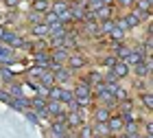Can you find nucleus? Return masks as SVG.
Wrapping results in <instances>:
<instances>
[{
  "mask_svg": "<svg viewBox=\"0 0 153 138\" xmlns=\"http://www.w3.org/2000/svg\"><path fill=\"white\" fill-rule=\"evenodd\" d=\"M72 96H76V103H79V105H85V103H88V96H90V86H88V84H79Z\"/></svg>",
  "mask_w": 153,
  "mask_h": 138,
  "instance_id": "obj_1",
  "label": "nucleus"
},
{
  "mask_svg": "<svg viewBox=\"0 0 153 138\" xmlns=\"http://www.w3.org/2000/svg\"><path fill=\"white\" fill-rule=\"evenodd\" d=\"M112 75L114 77H127L129 75V66L125 64V61H116V64L112 66Z\"/></svg>",
  "mask_w": 153,
  "mask_h": 138,
  "instance_id": "obj_2",
  "label": "nucleus"
},
{
  "mask_svg": "<svg viewBox=\"0 0 153 138\" xmlns=\"http://www.w3.org/2000/svg\"><path fill=\"white\" fill-rule=\"evenodd\" d=\"M142 57L144 55L140 53V51H129V55H127V61H125V64H134V66H138V64H142Z\"/></svg>",
  "mask_w": 153,
  "mask_h": 138,
  "instance_id": "obj_3",
  "label": "nucleus"
},
{
  "mask_svg": "<svg viewBox=\"0 0 153 138\" xmlns=\"http://www.w3.org/2000/svg\"><path fill=\"white\" fill-rule=\"evenodd\" d=\"M109 125H107V129H112V132H118V129H123V125H125V121H123V116H109Z\"/></svg>",
  "mask_w": 153,
  "mask_h": 138,
  "instance_id": "obj_4",
  "label": "nucleus"
},
{
  "mask_svg": "<svg viewBox=\"0 0 153 138\" xmlns=\"http://www.w3.org/2000/svg\"><path fill=\"white\" fill-rule=\"evenodd\" d=\"M140 13H129V16L127 18H125L123 20V22H125V26H127V29H134V26H138V24H140Z\"/></svg>",
  "mask_w": 153,
  "mask_h": 138,
  "instance_id": "obj_5",
  "label": "nucleus"
},
{
  "mask_svg": "<svg viewBox=\"0 0 153 138\" xmlns=\"http://www.w3.org/2000/svg\"><path fill=\"white\" fill-rule=\"evenodd\" d=\"M149 7H151V0H138V2H136V13L147 16V13H149Z\"/></svg>",
  "mask_w": 153,
  "mask_h": 138,
  "instance_id": "obj_6",
  "label": "nucleus"
},
{
  "mask_svg": "<svg viewBox=\"0 0 153 138\" xmlns=\"http://www.w3.org/2000/svg\"><path fill=\"white\" fill-rule=\"evenodd\" d=\"M96 121L99 123H107L109 121V110L107 107H99L96 110Z\"/></svg>",
  "mask_w": 153,
  "mask_h": 138,
  "instance_id": "obj_7",
  "label": "nucleus"
},
{
  "mask_svg": "<svg viewBox=\"0 0 153 138\" xmlns=\"http://www.w3.org/2000/svg\"><path fill=\"white\" fill-rule=\"evenodd\" d=\"M68 9H70V7H68V4L64 2V0H57V2L53 4V13H57V16H61V13L68 11Z\"/></svg>",
  "mask_w": 153,
  "mask_h": 138,
  "instance_id": "obj_8",
  "label": "nucleus"
},
{
  "mask_svg": "<svg viewBox=\"0 0 153 138\" xmlns=\"http://www.w3.org/2000/svg\"><path fill=\"white\" fill-rule=\"evenodd\" d=\"M33 35H35V37L48 35V26H46V24H35V26H33Z\"/></svg>",
  "mask_w": 153,
  "mask_h": 138,
  "instance_id": "obj_9",
  "label": "nucleus"
},
{
  "mask_svg": "<svg viewBox=\"0 0 153 138\" xmlns=\"http://www.w3.org/2000/svg\"><path fill=\"white\" fill-rule=\"evenodd\" d=\"M114 26H116V22H112V20H103V22H101V33H105V35H109Z\"/></svg>",
  "mask_w": 153,
  "mask_h": 138,
  "instance_id": "obj_10",
  "label": "nucleus"
},
{
  "mask_svg": "<svg viewBox=\"0 0 153 138\" xmlns=\"http://www.w3.org/2000/svg\"><path fill=\"white\" fill-rule=\"evenodd\" d=\"M46 9H48V0H33V11L42 13V11H46Z\"/></svg>",
  "mask_w": 153,
  "mask_h": 138,
  "instance_id": "obj_11",
  "label": "nucleus"
},
{
  "mask_svg": "<svg viewBox=\"0 0 153 138\" xmlns=\"http://www.w3.org/2000/svg\"><path fill=\"white\" fill-rule=\"evenodd\" d=\"M68 61H70V68H81L83 64H85V59L79 57V55H72V57H68Z\"/></svg>",
  "mask_w": 153,
  "mask_h": 138,
  "instance_id": "obj_12",
  "label": "nucleus"
},
{
  "mask_svg": "<svg viewBox=\"0 0 153 138\" xmlns=\"http://www.w3.org/2000/svg\"><path fill=\"white\" fill-rule=\"evenodd\" d=\"M136 75H138V77H147V75H149V61H147V64H138L136 66Z\"/></svg>",
  "mask_w": 153,
  "mask_h": 138,
  "instance_id": "obj_13",
  "label": "nucleus"
},
{
  "mask_svg": "<svg viewBox=\"0 0 153 138\" xmlns=\"http://www.w3.org/2000/svg\"><path fill=\"white\" fill-rule=\"evenodd\" d=\"M46 112L48 114H59V101H51L48 107H46Z\"/></svg>",
  "mask_w": 153,
  "mask_h": 138,
  "instance_id": "obj_14",
  "label": "nucleus"
},
{
  "mask_svg": "<svg viewBox=\"0 0 153 138\" xmlns=\"http://www.w3.org/2000/svg\"><path fill=\"white\" fill-rule=\"evenodd\" d=\"M109 35H112L114 40H123V37H125V31L120 29V26H114V29H112V33H109Z\"/></svg>",
  "mask_w": 153,
  "mask_h": 138,
  "instance_id": "obj_15",
  "label": "nucleus"
},
{
  "mask_svg": "<svg viewBox=\"0 0 153 138\" xmlns=\"http://www.w3.org/2000/svg\"><path fill=\"white\" fill-rule=\"evenodd\" d=\"M59 101H61V103H72V92L61 90V94H59Z\"/></svg>",
  "mask_w": 153,
  "mask_h": 138,
  "instance_id": "obj_16",
  "label": "nucleus"
},
{
  "mask_svg": "<svg viewBox=\"0 0 153 138\" xmlns=\"http://www.w3.org/2000/svg\"><path fill=\"white\" fill-rule=\"evenodd\" d=\"M59 22V18H57V13H46V26H51V24H57Z\"/></svg>",
  "mask_w": 153,
  "mask_h": 138,
  "instance_id": "obj_17",
  "label": "nucleus"
},
{
  "mask_svg": "<svg viewBox=\"0 0 153 138\" xmlns=\"http://www.w3.org/2000/svg\"><path fill=\"white\" fill-rule=\"evenodd\" d=\"M42 84H44V86H53L55 84V77H53V75H48V72H42Z\"/></svg>",
  "mask_w": 153,
  "mask_h": 138,
  "instance_id": "obj_18",
  "label": "nucleus"
},
{
  "mask_svg": "<svg viewBox=\"0 0 153 138\" xmlns=\"http://www.w3.org/2000/svg\"><path fill=\"white\" fill-rule=\"evenodd\" d=\"M53 59L55 61H64V59H68V53L66 51H55L53 53Z\"/></svg>",
  "mask_w": 153,
  "mask_h": 138,
  "instance_id": "obj_19",
  "label": "nucleus"
},
{
  "mask_svg": "<svg viewBox=\"0 0 153 138\" xmlns=\"http://www.w3.org/2000/svg\"><path fill=\"white\" fill-rule=\"evenodd\" d=\"M68 121H70V125H74V127H76V125H79V123H81V116L76 114V112H72L70 116H68Z\"/></svg>",
  "mask_w": 153,
  "mask_h": 138,
  "instance_id": "obj_20",
  "label": "nucleus"
},
{
  "mask_svg": "<svg viewBox=\"0 0 153 138\" xmlns=\"http://www.w3.org/2000/svg\"><path fill=\"white\" fill-rule=\"evenodd\" d=\"M125 129H127V134H136L138 132V125L134 121H127V125H125Z\"/></svg>",
  "mask_w": 153,
  "mask_h": 138,
  "instance_id": "obj_21",
  "label": "nucleus"
},
{
  "mask_svg": "<svg viewBox=\"0 0 153 138\" xmlns=\"http://www.w3.org/2000/svg\"><path fill=\"white\" fill-rule=\"evenodd\" d=\"M116 55H118V57H125V59H127L129 48H127V46H118V48H116Z\"/></svg>",
  "mask_w": 153,
  "mask_h": 138,
  "instance_id": "obj_22",
  "label": "nucleus"
},
{
  "mask_svg": "<svg viewBox=\"0 0 153 138\" xmlns=\"http://www.w3.org/2000/svg\"><path fill=\"white\" fill-rule=\"evenodd\" d=\"M88 7H90V9H101V7H103V0H88Z\"/></svg>",
  "mask_w": 153,
  "mask_h": 138,
  "instance_id": "obj_23",
  "label": "nucleus"
},
{
  "mask_svg": "<svg viewBox=\"0 0 153 138\" xmlns=\"http://www.w3.org/2000/svg\"><path fill=\"white\" fill-rule=\"evenodd\" d=\"M53 77H55V79H59V81H66L68 77H70V72H68V70H59L57 75H53Z\"/></svg>",
  "mask_w": 153,
  "mask_h": 138,
  "instance_id": "obj_24",
  "label": "nucleus"
},
{
  "mask_svg": "<svg viewBox=\"0 0 153 138\" xmlns=\"http://www.w3.org/2000/svg\"><path fill=\"white\" fill-rule=\"evenodd\" d=\"M85 29H88V33H99V26H96L92 20H88V24H85Z\"/></svg>",
  "mask_w": 153,
  "mask_h": 138,
  "instance_id": "obj_25",
  "label": "nucleus"
},
{
  "mask_svg": "<svg viewBox=\"0 0 153 138\" xmlns=\"http://www.w3.org/2000/svg\"><path fill=\"white\" fill-rule=\"evenodd\" d=\"M59 94H61V90H59V88H53V90L48 92V96H51L53 101H59Z\"/></svg>",
  "mask_w": 153,
  "mask_h": 138,
  "instance_id": "obj_26",
  "label": "nucleus"
},
{
  "mask_svg": "<svg viewBox=\"0 0 153 138\" xmlns=\"http://www.w3.org/2000/svg\"><path fill=\"white\" fill-rule=\"evenodd\" d=\"M29 20H31L33 24H39V13H37V11H31V16H29Z\"/></svg>",
  "mask_w": 153,
  "mask_h": 138,
  "instance_id": "obj_27",
  "label": "nucleus"
},
{
  "mask_svg": "<svg viewBox=\"0 0 153 138\" xmlns=\"http://www.w3.org/2000/svg\"><path fill=\"white\" fill-rule=\"evenodd\" d=\"M142 103H144V107H151V105H153V99H151V94H144V96H142Z\"/></svg>",
  "mask_w": 153,
  "mask_h": 138,
  "instance_id": "obj_28",
  "label": "nucleus"
},
{
  "mask_svg": "<svg viewBox=\"0 0 153 138\" xmlns=\"http://www.w3.org/2000/svg\"><path fill=\"white\" fill-rule=\"evenodd\" d=\"M81 138H92V129H90V127H83V129H81Z\"/></svg>",
  "mask_w": 153,
  "mask_h": 138,
  "instance_id": "obj_29",
  "label": "nucleus"
},
{
  "mask_svg": "<svg viewBox=\"0 0 153 138\" xmlns=\"http://www.w3.org/2000/svg\"><path fill=\"white\" fill-rule=\"evenodd\" d=\"M33 105H35L39 112H44V101H42V99H35V101H33Z\"/></svg>",
  "mask_w": 153,
  "mask_h": 138,
  "instance_id": "obj_30",
  "label": "nucleus"
},
{
  "mask_svg": "<svg viewBox=\"0 0 153 138\" xmlns=\"http://www.w3.org/2000/svg\"><path fill=\"white\" fill-rule=\"evenodd\" d=\"M105 64H107V66H114V64H116V59H114V57H107V59H105Z\"/></svg>",
  "mask_w": 153,
  "mask_h": 138,
  "instance_id": "obj_31",
  "label": "nucleus"
},
{
  "mask_svg": "<svg viewBox=\"0 0 153 138\" xmlns=\"http://www.w3.org/2000/svg\"><path fill=\"white\" fill-rule=\"evenodd\" d=\"M118 2H120V4H125V7H129L131 2H134V0H118Z\"/></svg>",
  "mask_w": 153,
  "mask_h": 138,
  "instance_id": "obj_32",
  "label": "nucleus"
},
{
  "mask_svg": "<svg viewBox=\"0 0 153 138\" xmlns=\"http://www.w3.org/2000/svg\"><path fill=\"white\" fill-rule=\"evenodd\" d=\"M20 2V0H7V4H9V7H13V4H18Z\"/></svg>",
  "mask_w": 153,
  "mask_h": 138,
  "instance_id": "obj_33",
  "label": "nucleus"
},
{
  "mask_svg": "<svg viewBox=\"0 0 153 138\" xmlns=\"http://www.w3.org/2000/svg\"><path fill=\"white\" fill-rule=\"evenodd\" d=\"M127 138H142V136H140V134H138V132H136V134H129Z\"/></svg>",
  "mask_w": 153,
  "mask_h": 138,
  "instance_id": "obj_34",
  "label": "nucleus"
},
{
  "mask_svg": "<svg viewBox=\"0 0 153 138\" xmlns=\"http://www.w3.org/2000/svg\"><path fill=\"white\" fill-rule=\"evenodd\" d=\"M2 37H4V29L0 26V40H2Z\"/></svg>",
  "mask_w": 153,
  "mask_h": 138,
  "instance_id": "obj_35",
  "label": "nucleus"
},
{
  "mask_svg": "<svg viewBox=\"0 0 153 138\" xmlns=\"http://www.w3.org/2000/svg\"><path fill=\"white\" fill-rule=\"evenodd\" d=\"M120 138H127V136H120Z\"/></svg>",
  "mask_w": 153,
  "mask_h": 138,
  "instance_id": "obj_36",
  "label": "nucleus"
}]
</instances>
